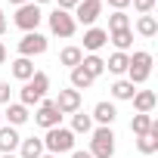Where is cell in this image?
<instances>
[{"mask_svg": "<svg viewBox=\"0 0 158 158\" xmlns=\"http://www.w3.org/2000/svg\"><path fill=\"white\" fill-rule=\"evenodd\" d=\"M34 121L40 124V127H59V121H62V115H59V109L50 102V99H44L40 106H37V115H34Z\"/></svg>", "mask_w": 158, "mask_h": 158, "instance_id": "30bf717a", "label": "cell"}, {"mask_svg": "<svg viewBox=\"0 0 158 158\" xmlns=\"http://www.w3.org/2000/svg\"><path fill=\"white\" fill-rule=\"evenodd\" d=\"M0 121H3V112H0Z\"/></svg>", "mask_w": 158, "mask_h": 158, "instance_id": "ab89813d", "label": "cell"}, {"mask_svg": "<svg viewBox=\"0 0 158 158\" xmlns=\"http://www.w3.org/2000/svg\"><path fill=\"white\" fill-rule=\"evenodd\" d=\"M40 158H59V155H40Z\"/></svg>", "mask_w": 158, "mask_h": 158, "instance_id": "8d00e7d4", "label": "cell"}, {"mask_svg": "<svg viewBox=\"0 0 158 158\" xmlns=\"http://www.w3.org/2000/svg\"><path fill=\"white\" fill-rule=\"evenodd\" d=\"M106 44H109V31H102V28H90V31L84 34V50H90V53L102 50Z\"/></svg>", "mask_w": 158, "mask_h": 158, "instance_id": "8fae6325", "label": "cell"}, {"mask_svg": "<svg viewBox=\"0 0 158 158\" xmlns=\"http://www.w3.org/2000/svg\"><path fill=\"white\" fill-rule=\"evenodd\" d=\"M90 130H93V118L84 115V112H74V118H71V133H90Z\"/></svg>", "mask_w": 158, "mask_h": 158, "instance_id": "cb8c5ba5", "label": "cell"}, {"mask_svg": "<svg viewBox=\"0 0 158 158\" xmlns=\"http://www.w3.org/2000/svg\"><path fill=\"white\" fill-rule=\"evenodd\" d=\"M124 28H130V19H127L124 13H115V16H109V31H124Z\"/></svg>", "mask_w": 158, "mask_h": 158, "instance_id": "83f0119b", "label": "cell"}, {"mask_svg": "<svg viewBox=\"0 0 158 158\" xmlns=\"http://www.w3.org/2000/svg\"><path fill=\"white\" fill-rule=\"evenodd\" d=\"M81 68H84V71H87V74L93 77V81H96V77H99V74L106 71V62H102V59H99L96 53H90V56H84V59H81Z\"/></svg>", "mask_w": 158, "mask_h": 158, "instance_id": "e0dca14e", "label": "cell"}, {"mask_svg": "<svg viewBox=\"0 0 158 158\" xmlns=\"http://www.w3.org/2000/svg\"><path fill=\"white\" fill-rule=\"evenodd\" d=\"M155 102H158V96H155L152 90H136V93H133V109H136L139 115H149V112L155 109Z\"/></svg>", "mask_w": 158, "mask_h": 158, "instance_id": "7c38bea8", "label": "cell"}, {"mask_svg": "<svg viewBox=\"0 0 158 158\" xmlns=\"http://www.w3.org/2000/svg\"><path fill=\"white\" fill-rule=\"evenodd\" d=\"M81 59H84V50H81V47H65V50L59 53V62L68 65V68H77Z\"/></svg>", "mask_w": 158, "mask_h": 158, "instance_id": "d6986e66", "label": "cell"}, {"mask_svg": "<svg viewBox=\"0 0 158 158\" xmlns=\"http://www.w3.org/2000/svg\"><path fill=\"white\" fill-rule=\"evenodd\" d=\"M149 74H152V53H146V50L133 53L130 56V65H127V81L130 84H143Z\"/></svg>", "mask_w": 158, "mask_h": 158, "instance_id": "3957f363", "label": "cell"}, {"mask_svg": "<svg viewBox=\"0 0 158 158\" xmlns=\"http://www.w3.org/2000/svg\"><path fill=\"white\" fill-rule=\"evenodd\" d=\"M13 77H19V81H31V77H34V62L25 59V56H19L13 62Z\"/></svg>", "mask_w": 158, "mask_h": 158, "instance_id": "2e32d148", "label": "cell"}, {"mask_svg": "<svg viewBox=\"0 0 158 158\" xmlns=\"http://www.w3.org/2000/svg\"><path fill=\"white\" fill-rule=\"evenodd\" d=\"M112 44L118 47V53H124V50L133 44V34H130V28H124V31H112Z\"/></svg>", "mask_w": 158, "mask_h": 158, "instance_id": "4316f807", "label": "cell"}, {"mask_svg": "<svg viewBox=\"0 0 158 158\" xmlns=\"http://www.w3.org/2000/svg\"><path fill=\"white\" fill-rule=\"evenodd\" d=\"M71 158H93V155H90V152H77V149H74V152H71Z\"/></svg>", "mask_w": 158, "mask_h": 158, "instance_id": "d6a6232c", "label": "cell"}, {"mask_svg": "<svg viewBox=\"0 0 158 158\" xmlns=\"http://www.w3.org/2000/svg\"><path fill=\"white\" fill-rule=\"evenodd\" d=\"M19 146H22V158H40L44 155V139H37V136H28Z\"/></svg>", "mask_w": 158, "mask_h": 158, "instance_id": "ac0fdd59", "label": "cell"}, {"mask_svg": "<svg viewBox=\"0 0 158 158\" xmlns=\"http://www.w3.org/2000/svg\"><path fill=\"white\" fill-rule=\"evenodd\" d=\"M133 93H136V90H133L130 81H115V84H112V96H115V99H133Z\"/></svg>", "mask_w": 158, "mask_h": 158, "instance_id": "484cf974", "label": "cell"}, {"mask_svg": "<svg viewBox=\"0 0 158 158\" xmlns=\"http://www.w3.org/2000/svg\"><path fill=\"white\" fill-rule=\"evenodd\" d=\"M152 124H155V121H152V115H139V112H136V115H133V121H130V130H133L136 136H146V133L152 130Z\"/></svg>", "mask_w": 158, "mask_h": 158, "instance_id": "603a6c76", "label": "cell"}, {"mask_svg": "<svg viewBox=\"0 0 158 158\" xmlns=\"http://www.w3.org/2000/svg\"><path fill=\"white\" fill-rule=\"evenodd\" d=\"M3 118L10 121V127H19V124H25V121H28V109H25L22 102H19V106H10V109L3 112Z\"/></svg>", "mask_w": 158, "mask_h": 158, "instance_id": "44dd1931", "label": "cell"}, {"mask_svg": "<svg viewBox=\"0 0 158 158\" xmlns=\"http://www.w3.org/2000/svg\"><path fill=\"white\" fill-rule=\"evenodd\" d=\"M34 3H50V0H34Z\"/></svg>", "mask_w": 158, "mask_h": 158, "instance_id": "74e56055", "label": "cell"}, {"mask_svg": "<svg viewBox=\"0 0 158 158\" xmlns=\"http://www.w3.org/2000/svg\"><path fill=\"white\" fill-rule=\"evenodd\" d=\"M109 3L115 6V13H124V6H130V0H109Z\"/></svg>", "mask_w": 158, "mask_h": 158, "instance_id": "1f68e13d", "label": "cell"}, {"mask_svg": "<svg viewBox=\"0 0 158 158\" xmlns=\"http://www.w3.org/2000/svg\"><path fill=\"white\" fill-rule=\"evenodd\" d=\"M44 149H50V155H62V152H74V133L65 127H50L44 136Z\"/></svg>", "mask_w": 158, "mask_h": 158, "instance_id": "7a4b0ae2", "label": "cell"}, {"mask_svg": "<svg viewBox=\"0 0 158 158\" xmlns=\"http://www.w3.org/2000/svg\"><path fill=\"white\" fill-rule=\"evenodd\" d=\"M56 109H59V115H74V112H81V93L77 90H59V96H56V102H53Z\"/></svg>", "mask_w": 158, "mask_h": 158, "instance_id": "ba28073f", "label": "cell"}, {"mask_svg": "<svg viewBox=\"0 0 158 158\" xmlns=\"http://www.w3.org/2000/svg\"><path fill=\"white\" fill-rule=\"evenodd\" d=\"M130 3H133L136 13H143V16H149V13L155 10V0H130Z\"/></svg>", "mask_w": 158, "mask_h": 158, "instance_id": "f1b7e54d", "label": "cell"}, {"mask_svg": "<svg viewBox=\"0 0 158 158\" xmlns=\"http://www.w3.org/2000/svg\"><path fill=\"white\" fill-rule=\"evenodd\" d=\"M102 13V0H81V3L74 6V19L84 22V25H93Z\"/></svg>", "mask_w": 158, "mask_h": 158, "instance_id": "9c48e42d", "label": "cell"}, {"mask_svg": "<svg viewBox=\"0 0 158 158\" xmlns=\"http://www.w3.org/2000/svg\"><path fill=\"white\" fill-rule=\"evenodd\" d=\"M136 149H139L143 155H155V152H158V124H152V130L136 139Z\"/></svg>", "mask_w": 158, "mask_h": 158, "instance_id": "9a60e30c", "label": "cell"}, {"mask_svg": "<svg viewBox=\"0 0 158 158\" xmlns=\"http://www.w3.org/2000/svg\"><path fill=\"white\" fill-rule=\"evenodd\" d=\"M0 102H10V84L0 81Z\"/></svg>", "mask_w": 158, "mask_h": 158, "instance_id": "4dcf8cb0", "label": "cell"}, {"mask_svg": "<svg viewBox=\"0 0 158 158\" xmlns=\"http://www.w3.org/2000/svg\"><path fill=\"white\" fill-rule=\"evenodd\" d=\"M6 62V47H3V40H0V65Z\"/></svg>", "mask_w": 158, "mask_h": 158, "instance_id": "e575fe53", "label": "cell"}, {"mask_svg": "<svg viewBox=\"0 0 158 158\" xmlns=\"http://www.w3.org/2000/svg\"><path fill=\"white\" fill-rule=\"evenodd\" d=\"M3 31H6V19H3V10H0V37H3Z\"/></svg>", "mask_w": 158, "mask_h": 158, "instance_id": "836d02e7", "label": "cell"}, {"mask_svg": "<svg viewBox=\"0 0 158 158\" xmlns=\"http://www.w3.org/2000/svg\"><path fill=\"white\" fill-rule=\"evenodd\" d=\"M93 84V77L81 68V65H77V68H71V90H77V93H81V90H87Z\"/></svg>", "mask_w": 158, "mask_h": 158, "instance_id": "7402d4cb", "label": "cell"}, {"mask_svg": "<svg viewBox=\"0 0 158 158\" xmlns=\"http://www.w3.org/2000/svg\"><path fill=\"white\" fill-rule=\"evenodd\" d=\"M40 19H44V13H40L37 3H25V6H19V13H16V25H19L25 34H28V31H37Z\"/></svg>", "mask_w": 158, "mask_h": 158, "instance_id": "5b68a950", "label": "cell"}, {"mask_svg": "<svg viewBox=\"0 0 158 158\" xmlns=\"http://www.w3.org/2000/svg\"><path fill=\"white\" fill-rule=\"evenodd\" d=\"M90 155H93V158H112V155H115V133H112V127H99V130H93Z\"/></svg>", "mask_w": 158, "mask_h": 158, "instance_id": "277c9868", "label": "cell"}, {"mask_svg": "<svg viewBox=\"0 0 158 158\" xmlns=\"http://www.w3.org/2000/svg\"><path fill=\"white\" fill-rule=\"evenodd\" d=\"M0 158H16V155H0Z\"/></svg>", "mask_w": 158, "mask_h": 158, "instance_id": "f35d334b", "label": "cell"}, {"mask_svg": "<svg viewBox=\"0 0 158 158\" xmlns=\"http://www.w3.org/2000/svg\"><path fill=\"white\" fill-rule=\"evenodd\" d=\"M93 118H96L102 127H112V121L118 118V109H115L112 102H96V109H93Z\"/></svg>", "mask_w": 158, "mask_h": 158, "instance_id": "5bb4252c", "label": "cell"}, {"mask_svg": "<svg viewBox=\"0 0 158 158\" xmlns=\"http://www.w3.org/2000/svg\"><path fill=\"white\" fill-rule=\"evenodd\" d=\"M74 16H68L65 10H53L50 13V31L53 34H59V37H71L74 34Z\"/></svg>", "mask_w": 158, "mask_h": 158, "instance_id": "8992f818", "label": "cell"}, {"mask_svg": "<svg viewBox=\"0 0 158 158\" xmlns=\"http://www.w3.org/2000/svg\"><path fill=\"white\" fill-rule=\"evenodd\" d=\"M10 3H16V6H25V3H28V0H10Z\"/></svg>", "mask_w": 158, "mask_h": 158, "instance_id": "d590c367", "label": "cell"}, {"mask_svg": "<svg viewBox=\"0 0 158 158\" xmlns=\"http://www.w3.org/2000/svg\"><path fill=\"white\" fill-rule=\"evenodd\" d=\"M127 65H130V56H127V53H112L109 62H106V68H109L112 74H124Z\"/></svg>", "mask_w": 158, "mask_h": 158, "instance_id": "ffe728a7", "label": "cell"}, {"mask_svg": "<svg viewBox=\"0 0 158 158\" xmlns=\"http://www.w3.org/2000/svg\"><path fill=\"white\" fill-rule=\"evenodd\" d=\"M77 3H81V0H59V6H56V10H65V13H68V10H74Z\"/></svg>", "mask_w": 158, "mask_h": 158, "instance_id": "f546056e", "label": "cell"}, {"mask_svg": "<svg viewBox=\"0 0 158 158\" xmlns=\"http://www.w3.org/2000/svg\"><path fill=\"white\" fill-rule=\"evenodd\" d=\"M22 143V136L16 133V127H0V152H3V155H13V149Z\"/></svg>", "mask_w": 158, "mask_h": 158, "instance_id": "4fadbf2b", "label": "cell"}, {"mask_svg": "<svg viewBox=\"0 0 158 158\" xmlns=\"http://www.w3.org/2000/svg\"><path fill=\"white\" fill-rule=\"evenodd\" d=\"M136 31H139L143 37H155V34H158V22H155V16H139Z\"/></svg>", "mask_w": 158, "mask_h": 158, "instance_id": "d4e9b609", "label": "cell"}, {"mask_svg": "<svg viewBox=\"0 0 158 158\" xmlns=\"http://www.w3.org/2000/svg\"><path fill=\"white\" fill-rule=\"evenodd\" d=\"M19 53H22L25 59L47 53V37H44V34H37V31H28V34L19 40Z\"/></svg>", "mask_w": 158, "mask_h": 158, "instance_id": "52a82bcc", "label": "cell"}, {"mask_svg": "<svg viewBox=\"0 0 158 158\" xmlns=\"http://www.w3.org/2000/svg\"><path fill=\"white\" fill-rule=\"evenodd\" d=\"M47 90H50V77L44 71H34V77L25 81V87H22V106L25 109L28 106H40L44 96H47Z\"/></svg>", "mask_w": 158, "mask_h": 158, "instance_id": "6da1fadb", "label": "cell"}]
</instances>
